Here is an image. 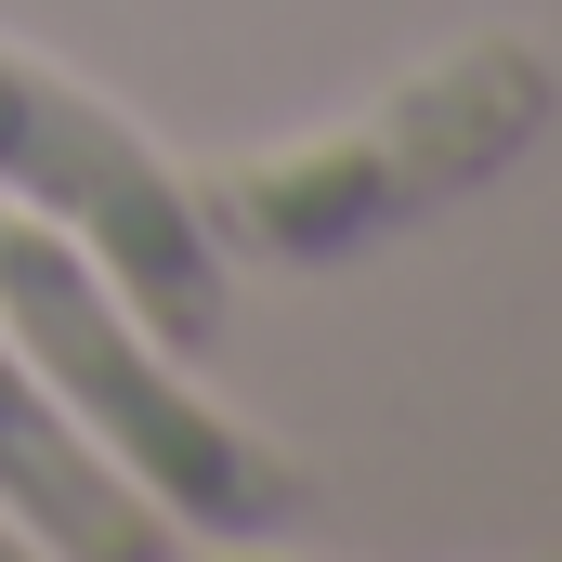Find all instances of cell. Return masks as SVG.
Segmentation results:
<instances>
[{"instance_id": "cell-1", "label": "cell", "mask_w": 562, "mask_h": 562, "mask_svg": "<svg viewBox=\"0 0 562 562\" xmlns=\"http://www.w3.org/2000/svg\"><path fill=\"white\" fill-rule=\"evenodd\" d=\"M550 119H562L550 40L471 26V40L419 53L406 79H380L353 119L196 170V210H210L223 262H249V276H327V262H367V249L419 236L445 210H471L497 170H524L550 144Z\"/></svg>"}, {"instance_id": "cell-2", "label": "cell", "mask_w": 562, "mask_h": 562, "mask_svg": "<svg viewBox=\"0 0 562 562\" xmlns=\"http://www.w3.org/2000/svg\"><path fill=\"white\" fill-rule=\"evenodd\" d=\"M0 327L66 393V419L92 431L196 550H262V537H301L314 524V471L288 458L276 431H249L236 406H210L183 380V353L53 223H26V210H0Z\"/></svg>"}, {"instance_id": "cell-3", "label": "cell", "mask_w": 562, "mask_h": 562, "mask_svg": "<svg viewBox=\"0 0 562 562\" xmlns=\"http://www.w3.org/2000/svg\"><path fill=\"white\" fill-rule=\"evenodd\" d=\"M0 210L53 223L170 353H210L223 340L236 262H223V236L196 210V170L157 157V132H132L92 79H66L26 40H0Z\"/></svg>"}, {"instance_id": "cell-4", "label": "cell", "mask_w": 562, "mask_h": 562, "mask_svg": "<svg viewBox=\"0 0 562 562\" xmlns=\"http://www.w3.org/2000/svg\"><path fill=\"white\" fill-rule=\"evenodd\" d=\"M0 524L40 562H170V550H196L132 471L66 419V393L13 353V327H0Z\"/></svg>"}, {"instance_id": "cell-5", "label": "cell", "mask_w": 562, "mask_h": 562, "mask_svg": "<svg viewBox=\"0 0 562 562\" xmlns=\"http://www.w3.org/2000/svg\"><path fill=\"white\" fill-rule=\"evenodd\" d=\"M0 562H13V524H0Z\"/></svg>"}]
</instances>
